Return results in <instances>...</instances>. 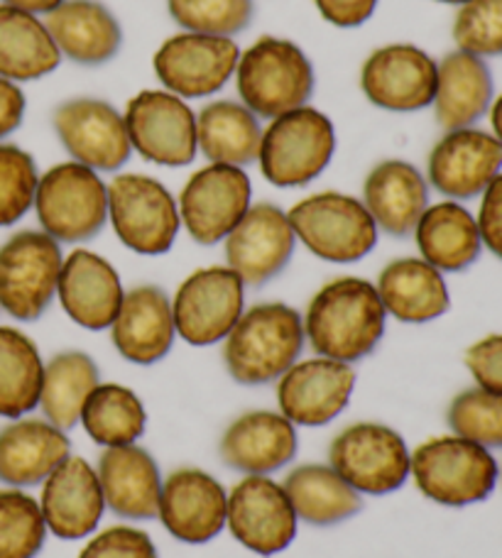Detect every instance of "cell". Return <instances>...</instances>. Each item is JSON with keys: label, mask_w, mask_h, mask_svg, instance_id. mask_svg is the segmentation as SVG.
Segmentation results:
<instances>
[{"label": "cell", "mask_w": 502, "mask_h": 558, "mask_svg": "<svg viewBox=\"0 0 502 558\" xmlns=\"http://www.w3.org/2000/svg\"><path fill=\"white\" fill-rule=\"evenodd\" d=\"M385 322L387 312L375 284L360 277L331 279L301 318L311 351L348 365L375 351L383 341Z\"/></svg>", "instance_id": "cell-1"}, {"label": "cell", "mask_w": 502, "mask_h": 558, "mask_svg": "<svg viewBox=\"0 0 502 558\" xmlns=\"http://www.w3.org/2000/svg\"><path fill=\"white\" fill-rule=\"evenodd\" d=\"M304 341V324L292 306L255 304L224 338L226 371L240 385L275 383L297 363Z\"/></svg>", "instance_id": "cell-2"}, {"label": "cell", "mask_w": 502, "mask_h": 558, "mask_svg": "<svg viewBox=\"0 0 502 558\" xmlns=\"http://www.w3.org/2000/svg\"><path fill=\"white\" fill-rule=\"evenodd\" d=\"M409 477L427 500L444 507H468L493 495L500 465L493 451L451 434L417 446Z\"/></svg>", "instance_id": "cell-3"}, {"label": "cell", "mask_w": 502, "mask_h": 558, "mask_svg": "<svg viewBox=\"0 0 502 558\" xmlns=\"http://www.w3.org/2000/svg\"><path fill=\"white\" fill-rule=\"evenodd\" d=\"M236 82L250 113L277 118L309 101L314 92V69L297 45L277 37H260L240 54Z\"/></svg>", "instance_id": "cell-4"}, {"label": "cell", "mask_w": 502, "mask_h": 558, "mask_svg": "<svg viewBox=\"0 0 502 558\" xmlns=\"http://www.w3.org/2000/svg\"><path fill=\"white\" fill-rule=\"evenodd\" d=\"M334 147L336 133L328 118L316 108L301 106L273 118L263 131L258 162L270 184L304 186L328 167Z\"/></svg>", "instance_id": "cell-5"}, {"label": "cell", "mask_w": 502, "mask_h": 558, "mask_svg": "<svg viewBox=\"0 0 502 558\" xmlns=\"http://www.w3.org/2000/svg\"><path fill=\"white\" fill-rule=\"evenodd\" d=\"M287 218L297 241L326 263H358L378 243V226L363 202L338 192L301 198Z\"/></svg>", "instance_id": "cell-6"}, {"label": "cell", "mask_w": 502, "mask_h": 558, "mask_svg": "<svg viewBox=\"0 0 502 558\" xmlns=\"http://www.w3.org/2000/svg\"><path fill=\"white\" fill-rule=\"evenodd\" d=\"M35 211L57 243L92 241L108 221V186L92 167L62 162L39 177Z\"/></svg>", "instance_id": "cell-7"}, {"label": "cell", "mask_w": 502, "mask_h": 558, "mask_svg": "<svg viewBox=\"0 0 502 558\" xmlns=\"http://www.w3.org/2000/svg\"><path fill=\"white\" fill-rule=\"evenodd\" d=\"M108 218L120 243L138 255L169 253L182 226L169 189L145 174H118L108 184Z\"/></svg>", "instance_id": "cell-8"}, {"label": "cell", "mask_w": 502, "mask_h": 558, "mask_svg": "<svg viewBox=\"0 0 502 558\" xmlns=\"http://www.w3.org/2000/svg\"><path fill=\"white\" fill-rule=\"evenodd\" d=\"M64 257L45 231H20L0 245V308L17 322H37L57 294Z\"/></svg>", "instance_id": "cell-9"}, {"label": "cell", "mask_w": 502, "mask_h": 558, "mask_svg": "<svg viewBox=\"0 0 502 558\" xmlns=\"http://www.w3.org/2000/svg\"><path fill=\"white\" fill-rule=\"evenodd\" d=\"M328 465L360 495H387L409 481L411 451L395 428L356 422L331 441Z\"/></svg>", "instance_id": "cell-10"}, {"label": "cell", "mask_w": 502, "mask_h": 558, "mask_svg": "<svg viewBox=\"0 0 502 558\" xmlns=\"http://www.w3.org/2000/svg\"><path fill=\"white\" fill-rule=\"evenodd\" d=\"M246 312V284L230 267H204L179 284L172 314L177 333L192 345H214Z\"/></svg>", "instance_id": "cell-11"}, {"label": "cell", "mask_w": 502, "mask_h": 558, "mask_svg": "<svg viewBox=\"0 0 502 558\" xmlns=\"http://www.w3.org/2000/svg\"><path fill=\"white\" fill-rule=\"evenodd\" d=\"M253 184L243 167L216 165L199 169L179 196V218L199 245H216L248 214Z\"/></svg>", "instance_id": "cell-12"}, {"label": "cell", "mask_w": 502, "mask_h": 558, "mask_svg": "<svg viewBox=\"0 0 502 558\" xmlns=\"http://www.w3.org/2000/svg\"><path fill=\"white\" fill-rule=\"evenodd\" d=\"M297 514L283 483L246 475L228 493L226 526L234 539L258 556L283 554L297 536Z\"/></svg>", "instance_id": "cell-13"}, {"label": "cell", "mask_w": 502, "mask_h": 558, "mask_svg": "<svg viewBox=\"0 0 502 558\" xmlns=\"http://www.w3.org/2000/svg\"><path fill=\"white\" fill-rule=\"evenodd\" d=\"M125 128L130 147L163 167H184L196 157V116L169 92H140L128 104Z\"/></svg>", "instance_id": "cell-14"}, {"label": "cell", "mask_w": 502, "mask_h": 558, "mask_svg": "<svg viewBox=\"0 0 502 558\" xmlns=\"http://www.w3.org/2000/svg\"><path fill=\"white\" fill-rule=\"evenodd\" d=\"M240 49L230 37L182 33L155 54V74L169 94L204 98L220 92L236 74Z\"/></svg>", "instance_id": "cell-15"}, {"label": "cell", "mask_w": 502, "mask_h": 558, "mask_svg": "<svg viewBox=\"0 0 502 558\" xmlns=\"http://www.w3.org/2000/svg\"><path fill=\"white\" fill-rule=\"evenodd\" d=\"M228 493L201 468H179L163 481L157 520L182 544H206L226 530Z\"/></svg>", "instance_id": "cell-16"}, {"label": "cell", "mask_w": 502, "mask_h": 558, "mask_svg": "<svg viewBox=\"0 0 502 558\" xmlns=\"http://www.w3.org/2000/svg\"><path fill=\"white\" fill-rule=\"evenodd\" d=\"M55 128L74 162L94 172H116L128 162L125 118L100 98H72L55 111Z\"/></svg>", "instance_id": "cell-17"}, {"label": "cell", "mask_w": 502, "mask_h": 558, "mask_svg": "<svg viewBox=\"0 0 502 558\" xmlns=\"http://www.w3.org/2000/svg\"><path fill=\"white\" fill-rule=\"evenodd\" d=\"M297 235L275 204H255L226 238V263L243 284L263 287L292 260Z\"/></svg>", "instance_id": "cell-18"}, {"label": "cell", "mask_w": 502, "mask_h": 558, "mask_svg": "<svg viewBox=\"0 0 502 558\" xmlns=\"http://www.w3.org/2000/svg\"><path fill=\"white\" fill-rule=\"evenodd\" d=\"M360 86L368 101L385 111H421L434 104L437 62L415 45L380 47L363 64Z\"/></svg>", "instance_id": "cell-19"}, {"label": "cell", "mask_w": 502, "mask_h": 558, "mask_svg": "<svg viewBox=\"0 0 502 558\" xmlns=\"http://www.w3.org/2000/svg\"><path fill=\"white\" fill-rule=\"evenodd\" d=\"M356 387L348 363L309 357L277 380V404L295 426H326L346 410Z\"/></svg>", "instance_id": "cell-20"}, {"label": "cell", "mask_w": 502, "mask_h": 558, "mask_svg": "<svg viewBox=\"0 0 502 558\" xmlns=\"http://www.w3.org/2000/svg\"><path fill=\"white\" fill-rule=\"evenodd\" d=\"M37 502L47 532H52L62 542L92 536L106 512L96 468L82 456L64 458L49 473Z\"/></svg>", "instance_id": "cell-21"}, {"label": "cell", "mask_w": 502, "mask_h": 558, "mask_svg": "<svg viewBox=\"0 0 502 558\" xmlns=\"http://www.w3.org/2000/svg\"><path fill=\"white\" fill-rule=\"evenodd\" d=\"M502 169V145L495 135L476 128L449 131L429 155V182L454 202L486 192Z\"/></svg>", "instance_id": "cell-22"}, {"label": "cell", "mask_w": 502, "mask_h": 558, "mask_svg": "<svg viewBox=\"0 0 502 558\" xmlns=\"http://www.w3.org/2000/svg\"><path fill=\"white\" fill-rule=\"evenodd\" d=\"M110 338L128 363L153 365L163 361L177 338L172 302L165 289L140 284L125 292L110 324Z\"/></svg>", "instance_id": "cell-23"}, {"label": "cell", "mask_w": 502, "mask_h": 558, "mask_svg": "<svg viewBox=\"0 0 502 558\" xmlns=\"http://www.w3.org/2000/svg\"><path fill=\"white\" fill-rule=\"evenodd\" d=\"M57 296L74 324L88 331H104L113 324L125 289L106 257L79 247L62 265Z\"/></svg>", "instance_id": "cell-24"}, {"label": "cell", "mask_w": 502, "mask_h": 558, "mask_svg": "<svg viewBox=\"0 0 502 558\" xmlns=\"http://www.w3.org/2000/svg\"><path fill=\"white\" fill-rule=\"evenodd\" d=\"M297 426L283 412H248L220 436L218 453L228 468L246 475H270L297 456Z\"/></svg>", "instance_id": "cell-25"}, {"label": "cell", "mask_w": 502, "mask_h": 558, "mask_svg": "<svg viewBox=\"0 0 502 558\" xmlns=\"http://www.w3.org/2000/svg\"><path fill=\"white\" fill-rule=\"evenodd\" d=\"M96 473L106 510L120 520H155L163 495V475L145 448L135 444L106 448L98 458Z\"/></svg>", "instance_id": "cell-26"}, {"label": "cell", "mask_w": 502, "mask_h": 558, "mask_svg": "<svg viewBox=\"0 0 502 558\" xmlns=\"http://www.w3.org/2000/svg\"><path fill=\"white\" fill-rule=\"evenodd\" d=\"M72 456L67 432L47 418H13L0 428V483L10 487L43 485Z\"/></svg>", "instance_id": "cell-27"}, {"label": "cell", "mask_w": 502, "mask_h": 558, "mask_svg": "<svg viewBox=\"0 0 502 558\" xmlns=\"http://www.w3.org/2000/svg\"><path fill=\"white\" fill-rule=\"evenodd\" d=\"M363 206L387 235L405 238L429 206V186L419 169L402 159L380 162L363 184Z\"/></svg>", "instance_id": "cell-28"}, {"label": "cell", "mask_w": 502, "mask_h": 558, "mask_svg": "<svg viewBox=\"0 0 502 558\" xmlns=\"http://www.w3.org/2000/svg\"><path fill=\"white\" fill-rule=\"evenodd\" d=\"M45 25L59 54L86 66L113 59L123 43L118 20L96 0H64L47 15Z\"/></svg>", "instance_id": "cell-29"}, {"label": "cell", "mask_w": 502, "mask_h": 558, "mask_svg": "<svg viewBox=\"0 0 502 558\" xmlns=\"http://www.w3.org/2000/svg\"><path fill=\"white\" fill-rule=\"evenodd\" d=\"M378 294L385 312L402 324H427L444 316L451 306L444 272L421 257H399L378 279Z\"/></svg>", "instance_id": "cell-30"}, {"label": "cell", "mask_w": 502, "mask_h": 558, "mask_svg": "<svg viewBox=\"0 0 502 558\" xmlns=\"http://www.w3.org/2000/svg\"><path fill=\"white\" fill-rule=\"evenodd\" d=\"M493 104V76L486 59L451 52L437 64V121L444 131L474 128Z\"/></svg>", "instance_id": "cell-31"}, {"label": "cell", "mask_w": 502, "mask_h": 558, "mask_svg": "<svg viewBox=\"0 0 502 558\" xmlns=\"http://www.w3.org/2000/svg\"><path fill=\"white\" fill-rule=\"evenodd\" d=\"M415 238L421 260L439 272H464L483 251L476 216L458 202L427 206L415 228Z\"/></svg>", "instance_id": "cell-32"}, {"label": "cell", "mask_w": 502, "mask_h": 558, "mask_svg": "<svg viewBox=\"0 0 502 558\" xmlns=\"http://www.w3.org/2000/svg\"><path fill=\"white\" fill-rule=\"evenodd\" d=\"M285 493L297 520L311 526H334L363 510V495L354 490L328 463H304L285 477Z\"/></svg>", "instance_id": "cell-33"}, {"label": "cell", "mask_w": 502, "mask_h": 558, "mask_svg": "<svg viewBox=\"0 0 502 558\" xmlns=\"http://www.w3.org/2000/svg\"><path fill=\"white\" fill-rule=\"evenodd\" d=\"M62 62L43 20L25 10L0 5V76L33 82L52 74Z\"/></svg>", "instance_id": "cell-34"}, {"label": "cell", "mask_w": 502, "mask_h": 558, "mask_svg": "<svg viewBox=\"0 0 502 558\" xmlns=\"http://www.w3.org/2000/svg\"><path fill=\"white\" fill-rule=\"evenodd\" d=\"M263 143L258 116L243 104L214 101L196 116V145L211 162L243 167L255 162Z\"/></svg>", "instance_id": "cell-35"}, {"label": "cell", "mask_w": 502, "mask_h": 558, "mask_svg": "<svg viewBox=\"0 0 502 558\" xmlns=\"http://www.w3.org/2000/svg\"><path fill=\"white\" fill-rule=\"evenodd\" d=\"M98 367L92 355L82 351H64L45 363L39 407L45 418L62 432H69L82 418V410L98 387Z\"/></svg>", "instance_id": "cell-36"}, {"label": "cell", "mask_w": 502, "mask_h": 558, "mask_svg": "<svg viewBox=\"0 0 502 558\" xmlns=\"http://www.w3.org/2000/svg\"><path fill=\"white\" fill-rule=\"evenodd\" d=\"M45 363L35 341L0 326V416L20 418L39 407Z\"/></svg>", "instance_id": "cell-37"}, {"label": "cell", "mask_w": 502, "mask_h": 558, "mask_svg": "<svg viewBox=\"0 0 502 558\" xmlns=\"http://www.w3.org/2000/svg\"><path fill=\"white\" fill-rule=\"evenodd\" d=\"M79 424L98 446H130L145 434L147 412L130 387L98 383L96 390L88 395Z\"/></svg>", "instance_id": "cell-38"}, {"label": "cell", "mask_w": 502, "mask_h": 558, "mask_svg": "<svg viewBox=\"0 0 502 558\" xmlns=\"http://www.w3.org/2000/svg\"><path fill=\"white\" fill-rule=\"evenodd\" d=\"M47 539V524L35 497L13 487L0 490V558H35Z\"/></svg>", "instance_id": "cell-39"}, {"label": "cell", "mask_w": 502, "mask_h": 558, "mask_svg": "<svg viewBox=\"0 0 502 558\" xmlns=\"http://www.w3.org/2000/svg\"><path fill=\"white\" fill-rule=\"evenodd\" d=\"M446 422L456 436L495 451L502 448V395L470 387L449 404Z\"/></svg>", "instance_id": "cell-40"}, {"label": "cell", "mask_w": 502, "mask_h": 558, "mask_svg": "<svg viewBox=\"0 0 502 558\" xmlns=\"http://www.w3.org/2000/svg\"><path fill=\"white\" fill-rule=\"evenodd\" d=\"M169 15L187 33L230 37L253 20V0H167Z\"/></svg>", "instance_id": "cell-41"}, {"label": "cell", "mask_w": 502, "mask_h": 558, "mask_svg": "<svg viewBox=\"0 0 502 558\" xmlns=\"http://www.w3.org/2000/svg\"><path fill=\"white\" fill-rule=\"evenodd\" d=\"M35 159L17 145H0V228L17 223L35 206Z\"/></svg>", "instance_id": "cell-42"}, {"label": "cell", "mask_w": 502, "mask_h": 558, "mask_svg": "<svg viewBox=\"0 0 502 558\" xmlns=\"http://www.w3.org/2000/svg\"><path fill=\"white\" fill-rule=\"evenodd\" d=\"M454 39L461 52L502 57V0H470L454 20Z\"/></svg>", "instance_id": "cell-43"}, {"label": "cell", "mask_w": 502, "mask_h": 558, "mask_svg": "<svg viewBox=\"0 0 502 558\" xmlns=\"http://www.w3.org/2000/svg\"><path fill=\"white\" fill-rule=\"evenodd\" d=\"M76 558H157V546L147 532L118 524L96 534Z\"/></svg>", "instance_id": "cell-44"}, {"label": "cell", "mask_w": 502, "mask_h": 558, "mask_svg": "<svg viewBox=\"0 0 502 558\" xmlns=\"http://www.w3.org/2000/svg\"><path fill=\"white\" fill-rule=\"evenodd\" d=\"M466 367L476 387L502 395V333L480 338L466 351Z\"/></svg>", "instance_id": "cell-45"}, {"label": "cell", "mask_w": 502, "mask_h": 558, "mask_svg": "<svg viewBox=\"0 0 502 558\" xmlns=\"http://www.w3.org/2000/svg\"><path fill=\"white\" fill-rule=\"evenodd\" d=\"M480 196L483 198H480V211L476 218L480 241L502 260V174H498Z\"/></svg>", "instance_id": "cell-46"}, {"label": "cell", "mask_w": 502, "mask_h": 558, "mask_svg": "<svg viewBox=\"0 0 502 558\" xmlns=\"http://www.w3.org/2000/svg\"><path fill=\"white\" fill-rule=\"evenodd\" d=\"M319 13L336 27H358L375 13L378 0H314Z\"/></svg>", "instance_id": "cell-47"}, {"label": "cell", "mask_w": 502, "mask_h": 558, "mask_svg": "<svg viewBox=\"0 0 502 558\" xmlns=\"http://www.w3.org/2000/svg\"><path fill=\"white\" fill-rule=\"evenodd\" d=\"M25 116V96L20 86L0 76V140L15 133Z\"/></svg>", "instance_id": "cell-48"}, {"label": "cell", "mask_w": 502, "mask_h": 558, "mask_svg": "<svg viewBox=\"0 0 502 558\" xmlns=\"http://www.w3.org/2000/svg\"><path fill=\"white\" fill-rule=\"evenodd\" d=\"M64 0H3V5L25 10L29 15H49L55 8L62 5Z\"/></svg>", "instance_id": "cell-49"}, {"label": "cell", "mask_w": 502, "mask_h": 558, "mask_svg": "<svg viewBox=\"0 0 502 558\" xmlns=\"http://www.w3.org/2000/svg\"><path fill=\"white\" fill-rule=\"evenodd\" d=\"M490 123H493V133L502 145V94L495 98V104L490 106Z\"/></svg>", "instance_id": "cell-50"}, {"label": "cell", "mask_w": 502, "mask_h": 558, "mask_svg": "<svg viewBox=\"0 0 502 558\" xmlns=\"http://www.w3.org/2000/svg\"><path fill=\"white\" fill-rule=\"evenodd\" d=\"M437 3H449V5H466L470 0H437Z\"/></svg>", "instance_id": "cell-51"}, {"label": "cell", "mask_w": 502, "mask_h": 558, "mask_svg": "<svg viewBox=\"0 0 502 558\" xmlns=\"http://www.w3.org/2000/svg\"><path fill=\"white\" fill-rule=\"evenodd\" d=\"M500 475H502V471H500Z\"/></svg>", "instance_id": "cell-52"}]
</instances>
